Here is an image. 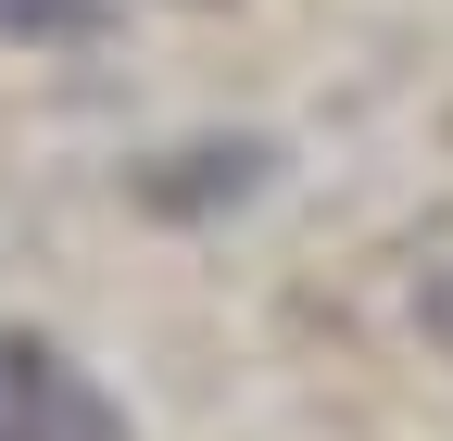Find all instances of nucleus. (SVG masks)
Masks as SVG:
<instances>
[{
  "label": "nucleus",
  "mask_w": 453,
  "mask_h": 441,
  "mask_svg": "<svg viewBox=\"0 0 453 441\" xmlns=\"http://www.w3.org/2000/svg\"><path fill=\"white\" fill-rule=\"evenodd\" d=\"M277 151L265 127H202V139H164L127 164V214H151V228H202V214H240L277 190Z\"/></svg>",
  "instance_id": "obj_1"
},
{
  "label": "nucleus",
  "mask_w": 453,
  "mask_h": 441,
  "mask_svg": "<svg viewBox=\"0 0 453 441\" xmlns=\"http://www.w3.org/2000/svg\"><path fill=\"white\" fill-rule=\"evenodd\" d=\"M0 441H139V416L50 328H0Z\"/></svg>",
  "instance_id": "obj_2"
},
{
  "label": "nucleus",
  "mask_w": 453,
  "mask_h": 441,
  "mask_svg": "<svg viewBox=\"0 0 453 441\" xmlns=\"http://www.w3.org/2000/svg\"><path fill=\"white\" fill-rule=\"evenodd\" d=\"M0 38H38V50H101V38H113V0H0Z\"/></svg>",
  "instance_id": "obj_3"
},
{
  "label": "nucleus",
  "mask_w": 453,
  "mask_h": 441,
  "mask_svg": "<svg viewBox=\"0 0 453 441\" xmlns=\"http://www.w3.org/2000/svg\"><path fill=\"white\" fill-rule=\"evenodd\" d=\"M416 328L453 353V265H428V278H416Z\"/></svg>",
  "instance_id": "obj_4"
}]
</instances>
